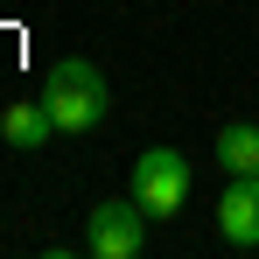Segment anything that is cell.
Returning <instances> with one entry per match:
<instances>
[{
  "label": "cell",
  "mask_w": 259,
  "mask_h": 259,
  "mask_svg": "<svg viewBox=\"0 0 259 259\" xmlns=\"http://www.w3.org/2000/svg\"><path fill=\"white\" fill-rule=\"evenodd\" d=\"M140 245H147V210L140 203H91L84 217V252L91 259H140Z\"/></svg>",
  "instance_id": "cell-3"
},
{
  "label": "cell",
  "mask_w": 259,
  "mask_h": 259,
  "mask_svg": "<svg viewBox=\"0 0 259 259\" xmlns=\"http://www.w3.org/2000/svg\"><path fill=\"white\" fill-rule=\"evenodd\" d=\"M126 196L147 217H175L189 203V161H182L175 147H147V154L133 161V175H126Z\"/></svg>",
  "instance_id": "cell-2"
},
{
  "label": "cell",
  "mask_w": 259,
  "mask_h": 259,
  "mask_svg": "<svg viewBox=\"0 0 259 259\" xmlns=\"http://www.w3.org/2000/svg\"><path fill=\"white\" fill-rule=\"evenodd\" d=\"M217 238L224 245H259V175H231L217 196Z\"/></svg>",
  "instance_id": "cell-4"
},
{
  "label": "cell",
  "mask_w": 259,
  "mask_h": 259,
  "mask_svg": "<svg viewBox=\"0 0 259 259\" xmlns=\"http://www.w3.org/2000/svg\"><path fill=\"white\" fill-rule=\"evenodd\" d=\"M42 105L56 119V133H91V126H105V112H112V84L98 77V63L63 56L49 70V84H42Z\"/></svg>",
  "instance_id": "cell-1"
},
{
  "label": "cell",
  "mask_w": 259,
  "mask_h": 259,
  "mask_svg": "<svg viewBox=\"0 0 259 259\" xmlns=\"http://www.w3.org/2000/svg\"><path fill=\"white\" fill-rule=\"evenodd\" d=\"M217 161H224V175H259V126L252 119H231L217 133Z\"/></svg>",
  "instance_id": "cell-6"
},
{
  "label": "cell",
  "mask_w": 259,
  "mask_h": 259,
  "mask_svg": "<svg viewBox=\"0 0 259 259\" xmlns=\"http://www.w3.org/2000/svg\"><path fill=\"white\" fill-rule=\"evenodd\" d=\"M49 133H56V119H49L42 98H14V105L0 112V140L21 147V154H28V147H49Z\"/></svg>",
  "instance_id": "cell-5"
}]
</instances>
